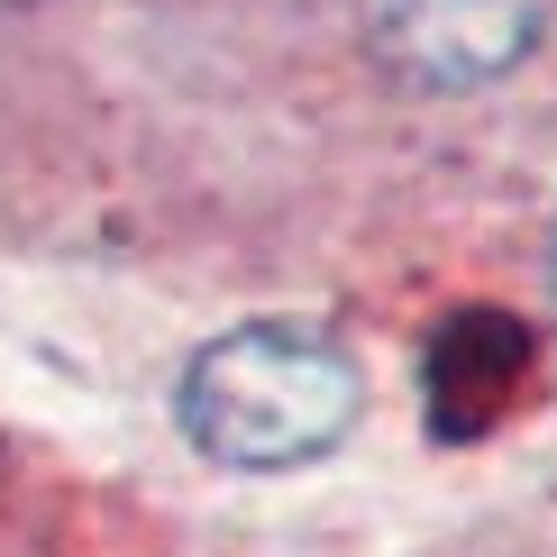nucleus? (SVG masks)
<instances>
[{
  "label": "nucleus",
  "mask_w": 557,
  "mask_h": 557,
  "mask_svg": "<svg viewBox=\"0 0 557 557\" xmlns=\"http://www.w3.org/2000/svg\"><path fill=\"white\" fill-rule=\"evenodd\" d=\"M183 438L228 475H284L330 457L357 421V357L320 320H247L183 366Z\"/></svg>",
  "instance_id": "1"
},
{
  "label": "nucleus",
  "mask_w": 557,
  "mask_h": 557,
  "mask_svg": "<svg viewBox=\"0 0 557 557\" xmlns=\"http://www.w3.org/2000/svg\"><path fill=\"white\" fill-rule=\"evenodd\" d=\"M375 55L421 91H475L540 46L548 0H366Z\"/></svg>",
  "instance_id": "2"
},
{
  "label": "nucleus",
  "mask_w": 557,
  "mask_h": 557,
  "mask_svg": "<svg viewBox=\"0 0 557 557\" xmlns=\"http://www.w3.org/2000/svg\"><path fill=\"white\" fill-rule=\"evenodd\" d=\"M540 375V330L521 311H494V301H467L448 311L421 347V411L438 438H484L512 421V403Z\"/></svg>",
  "instance_id": "3"
}]
</instances>
